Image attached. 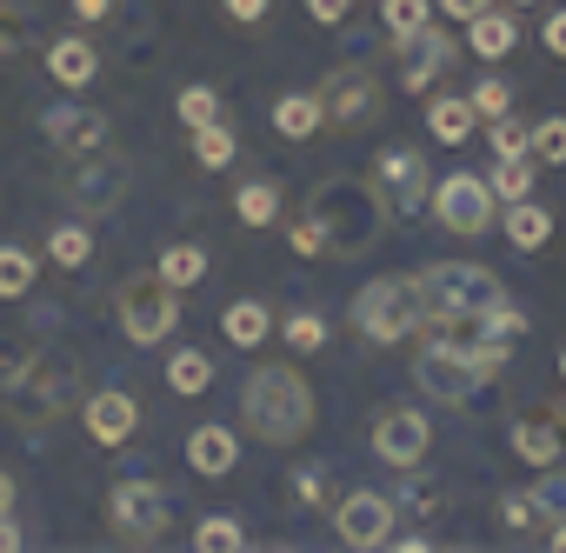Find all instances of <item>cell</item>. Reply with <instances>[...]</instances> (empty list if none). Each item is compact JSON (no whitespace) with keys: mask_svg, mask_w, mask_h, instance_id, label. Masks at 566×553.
<instances>
[{"mask_svg":"<svg viewBox=\"0 0 566 553\" xmlns=\"http://www.w3.org/2000/svg\"><path fill=\"white\" fill-rule=\"evenodd\" d=\"M307 213L321 220V240L334 260H360L380 233H387V200L374 194V180H354V174H334L314 187Z\"/></svg>","mask_w":566,"mask_h":553,"instance_id":"1","label":"cell"},{"mask_svg":"<svg viewBox=\"0 0 566 553\" xmlns=\"http://www.w3.org/2000/svg\"><path fill=\"white\" fill-rule=\"evenodd\" d=\"M240 420L266 447H287L314 427V387L294 367H253L247 387H240Z\"/></svg>","mask_w":566,"mask_h":553,"instance_id":"2","label":"cell"},{"mask_svg":"<svg viewBox=\"0 0 566 553\" xmlns=\"http://www.w3.org/2000/svg\"><path fill=\"white\" fill-rule=\"evenodd\" d=\"M74 380H81V367H74V354H54V347H41L14 380H0V407H8V420L21 427V434H48L61 414H67V400H74Z\"/></svg>","mask_w":566,"mask_h":553,"instance_id":"3","label":"cell"},{"mask_svg":"<svg viewBox=\"0 0 566 553\" xmlns=\"http://www.w3.org/2000/svg\"><path fill=\"white\" fill-rule=\"evenodd\" d=\"M500 301H506V288H500L493 267L433 260V267L420 273V327H440V321H486Z\"/></svg>","mask_w":566,"mask_h":553,"instance_id":"4","label":"cell"},{"mask_svg":"<svg viewBox=\"0 0 566 553\" xmlns=\"http://www.w3.org/2000/svg\"><path fill=\"white\" fill-rule=\"evenodd\" d=\"M354 327L374 341V347H394L420 327V281H407V273H380V281H367L354 294Z\"/></svg>","mask_w":566,"mask_h":553,"instance_id":"5","label":"cell"},{"mask_svg":"<svg viewBox=\"0 0 566 553\" xmlns=\"http://www.w3.org/2000/svg\"><path fill=\"white\" fill-rule=\"evenodd\" d=\"M114 307H120V334H127L134 347H160V341L180 327V301H174V288L160 281V273L127 281V288L114 294Z\"/></svg>","mask_w":566,"mask_h":553,"instance_id":"6","label":"cell"},{"mask_svg":"<svg viewBox=\"0 0 566 553\" xmlns=\"http://www.w3.org/2000/svg\"><path fill=\"white\" fill-rule=\"evenodd\" d=\"M67 200H74V213L81 220H101V213H114L120 207V194H127V167L120 160H107V147L101 154H81L74 167H67Z\"/></svg>","mask_w":566,"mask_h":553,"instance_id":"7","label":"cell"},{"mask_svg":"<svg viewBox=\"0 0 566 553\" xmlns=\"http://www.w3.org/2000/svg\"><path fill=\"white\" fill-rule=\"evenodd\" d=\"M374 194L387 200V220H413L420 200L433 194V187H427V160H420L413 147H387V154L374 160Z\"/></svg>","mask_w":566,"mask_h":553,"instance_id":"8","label":"cell"},{"mask_svg":"<svg viewBox=\"0 0 566 553\" xmlns=\"http://www.w3.org/2000/svg\"><path fill=\"white\" fill-rule=\"evenodd\" d=\"M427 200H433V213H440L447 233H467V240H473V233L493 227V187H486L480 174H447Z\"/></svg>","mask_w":566,"mask_h":553,"instance_id":"9","label":"cell"},{"mask_svg":"<svg viewBox=\"0 0 566 553\" xmlns=\"http://www.w3.org/2000/svg\"><path fill=\"white\" fill-rule=\"evenodd\" d=\"M420 387H427L433 400H447V407H467V400L486 387V374H480L453 341H440V334H433V341L420 347Z\"/></svg>","mask_w":566,"mask_h":553,"instance_id":"10","label":"cell"},{"mask_svg":"<svg viewBox=\"0 0 566 553\" xmlns=\"http://www.w3.org/2000/svg\"><path fill=\"white\" fill-rule=\"evenodd\" d=\"M107 520H114L120 540H160V533H167V493H160L154 480H114Z\"/></svg>","mask_w":566,"mask_h":553,"instance_id":"11","label":"cell"},{"mask_svg":"<svg viewBox=\"0 0 566 553\" xmlns=\"http://www.w3.org/2000/svg\"><path fill=\"white\" fill-rule=\"evenodd\" d=\"M321 107L334 127H374L380 121V81L367 67H334L321 87Z\"/></svg>","mask_w":566,"mask_h":553,"instance_id":"12","label":"cell"},{"mask_svg":"<svg viewBox=\"0 0 566 553\" xmlns=\"http://www.w3.org/2000/svg\"><path fill=\"white\" fill-rule=\"evenodd\" d=\"M427 447H433L427 414H413V407H387V414L374 420V453H380L387 467H420Z\"/></svg>","mask_w":566,"mask_h":553,"instance_id":"13","label":"cell"},{"mask_svg":"<svg viewBox=\"0 0 566 553\" xmlns=\"http://www.w3.org/2000/svg\"><path fill=\"white\" fill-rule=\"evenodd\" d=\"M334 533H340L347 546H387V540H394V500L354 487V493L334 507Z\"/></svg>","mask_w":566,"mask_h":553,"instance_id":"14","label":"cell"},{"mask_svg":"<svg viewBox=\"0 0 566 553\" xmlns=\"http://www.w3.org/2000/svg\"><path fill=\"white\" fill-rule=\"evenodd\" d=\"M41 134L54 140L61 160H81V154H101V147H107V121H101L94 107H74V101L48 107V114H41Z\"/></svg>","mask_w":566,"mask_h":553,"instance_id":"15","label":"cell"},{"mask_svg":"<svg viewBox=\"0 0 566 553\" xmlns=\"http://www.w3.org/2000/svg\"><path fill=\"white\" fill-rule=\"evenodd\" d=\"M400 48H407V61H400V81H407V94H427V87H433V81H440L453 61H460V48H453L447 34H427V28H420V34H407Z\"/></svg>","mask_w":566,"mask_h":553,"instance_id":"16","label":"cell"},{"mask_svg":"<svg viewBox=\"0 0 566 553\" xmlns=\"http://www.w3.org/2000/svg\"><path fill=\"white\" fill-rule=\"evenodd\" d=\"M134 427H140V407H134V394H120V387H101V394L87 400V434H94L101 447H127V440H134Z\"/></svg>","mask_w":566,"mask_h":553,"instance_id":"17","label":"cell"},{"mask_svg":"<svg viewBox=\"0 0 566 553\" xmlns=\"http://www.w3.org/2000/svg\"><path fill=\"white\" fill-rule=\"evenodd\" d=\"M48 74H54L61 87H94V74H101L94 41H87V34H61V41L48 48Z\"/></svg>","mask_w":566,"mask_h":553,"instance_id":"18","label":"cell"},{"mask_svg":"<svg viewBox=\"0 0 566 553\" xmlns=\"http://www.w3.org/2000/svg\"><path fill=\"white\" fill-rule=\"evenodd\" d=\"M321 127H327L321 94H280V101H273V134H280V140H314Z\"/></svg>","mask_w":566,"mask_h":553,"instance_id":"19","label":"cell"},{"mask_svg":"<svg viewBox=\"0 0 566 553\" xmlns=\"http://www.w3.org/2000/svg\"><path fill=\"white\" fill-rule=\"evenodd\" d=\"M467 48H473L480 61H500V54H513V48H520V21H513V14H500V8H486V14H473V21H467Z\"/></svg>","mask_w":566,"mask_h":553,"instance_id":"20","label":"cell"},{"mask_svg":"<svg viewBox=\"0 0 566 553\" xmlns=\"http://www.w3.org/2000/svg\"><path fill=\"white\" fill-rule=\"evenodd\" d=\"M233 460H240V440H233L227 427H200V434L187 440V467H193V473H207V480L233 473Z\"/></svg>","mask_w":566,"mask_h":553,"instance_id":"21","label":"cell"},{"mask_svg":"<svg viewBox=\"0 0 566 553\" xmlns=\"http://www.w3.org/2000/svg\"><path fill=\"white\" fill-rule=\"evenodd\" d=\"M506 240L520 247V253H533V247H546L553 240V213L526 194V200H506Z\"/></svg>","mask_w":566,"mask_h":553,"instance_id":"22","label":"cell"},{"mask_svg":"<svg viewBox=\"0 0 566 553\" xmlns=\"http://www.w3.org/2000/svg\"><path fill=\"white\" fill-rule=\"evenodd\" d=\"M513 453H520L526 467H559L566 440H559V427H553V420H520V427H513Z\"/></svg>","mask_w":566,"mask_h":553,"instance_id":"23","label":"cell"},{"mask_svg":"<svg viewBox=\"0 0 566 553\" xmlns=\"http://www.w3.org/2000/svg\"><path fill=\"white\" fill-rule=\"evenodd\" d=\"M154 273H160L174 294H180V288H200V281H207V247L180 240V247H167V253H160V267H154Z\"/></svg>","mask_w":566,"mask_h":553,"instance_id":"24","label":"cell"},{"mask_svg":"<svg viewBox=\"0 0 566 553\" xmlns=\"http://www.w3.org/2000/svg\"><path fill=\"white\" fill-rule=\"evenodd\" d=\"M473 101H460V94H440L433 107H427V127H433V140H447V147H460L467 134H473Z\"/></svg>","mask_w":566,"mask_h":553,"instance_id":"25","label":"cell"},{"mask_svg":"<svg viewBox=\"0 0 566 553\" xmlns=\"http://www.w3.org/2000/svg\"><path fill=\"white\" fill-rule=\"evenodd\" d=\"M220 334H227L233 347H260V341L273 334V314H266L260 301H233V307L220 314Z\"/></svg>","mask_w":566,"mask_h":553,"instance_id":"26","label":"cell"},{"mask_svg":"<svg viewBox=\"0 0 566 553\" xmlns=\"http://www.w3.org/2000/svg\"><path fill=\"white\" fill-rule=\"evenodd\" d=\"M41 41V14L34 8H14V0H0V61H14Z\"/></svg>","mask_w":566,"mask_h":553,"instance_id":"27","label":"cell"},{"mask_svg":"<svg viewBox=\"0 0 566 553\" xmlns=\"http://www.w3.org/2000/svg\"><path fill=\"white\" fill-rule=\"evenodd\" d=\"M167 387H174V394H207V387H213V361H207L200 347H180V354L167 361Z\"/></svg>","mask_w":566,"mask_h":553,"instance_id":"28","label":"cell"},{"mask_svg":"<svg viewBox=\"0 0 566 553\" xmlns=\"http://www.w3.org/2000/svg\"><path fill=\"white\" fill-rule=\"evenodd\" d=\"M233 213H240L247 227H266V220L280 213V187H273V180H247V187L233 194Z\"/></svg>","mask_w":566,"mask_h":553,"instance_id":"29","label":"cell"},{"mask_svg":"<svg viewBox=\"0 0 566 553\" xmlns=\"http://www.w3.org/2000/svg\"><path fill=\"white\" fill-rule=\"evenodd\" d=\"M34 288V253L28 247H0V301H21Z\"/></svg>","mask_w":566,"mask_h":553,"instance_id":"30","label":"cell"},{"mask_svg":"<svg viewBox=\"0 0 566 553\" xmlns=\"http://www.w3.org/2000/svg\"><path fill=\"white\" fill-rule=\"evenodd\" d=\"M48 253H54V267H87V260H94V233H87L81 220H67V227H54Z\"/></svg>","mask_w":566,"mask_h":553,"instance_id":"31","label":"cell"},{"mask_svg":"<svg viewBox=\"0 0 566 553\" xmlns=\"http://www.w3.org/2000/svg\"><path fill=\"white\" fill-rule=\"evenodd\" d=\"M193 546H200V553H240V546H247V533H240V520H233V513H213V520H200V526H193Z\"/></svg>","mask_w":566,"mask_h":553,"instance_id":"32","label":"cell"},{"mask_svg":"<svg viewBox=\"0 0 566 553\" xmlns=\"http://www.w3.org/2000/svg\"><path fill=\"white\" fill-rule=\"evenodd\" d=\"M533 174H539V167H526V154H513V160L493 167L486 187H493V200H526V194H533Z\"/></svg>","mask_w":566,"mask_h":553,"instance_id":"33","label":"cell"},{"mask_svg":"<svg viewBox=\"0 0 566 553\" xmlns=\"http://www.w3.org/2000/svg\"><path fill=\"white\" fill-rule=\"evenodd\" d=\"M427 14H433L427 0H380V21H387V34H394V41L420 34V28H427Z\"/></svg>","mask_w":566,"mask_h":553,"instance_id":"34","label":"cell"},{"mask_svg":"<svg viewBox=\"0 0 566 553\" xmlns=\"http://www.w3.org/2000/svg\"><path fill=\"white\" fill-rule=\"evenodd\" d=\"M526 154H533V160H546V167H559V160H566V114L539 121V127L526 134Z\"/></svg>","mask_w":566,"mask_h":553,"instance_id":"35","label":"cell"},{"mask_svg":"<svg viewBox=\"0 0 566 553\" xmlns=\"http://www.w3.org/2000/svg\"><path fill=\"white\" fill-rule=\"evenodd\" d=\"M193 160H200V167H227V160H233V134H227L220 121L193 127Z\"/></svg>","mask_w":566,"mask_h":553,"instance_id":"36","label":"cell"},{"mask_svg":"<svg viewBox=\"0 0 566 553\" xmlns=\"http://www.w3.org/2000/svg\"><path fill=\"white\" fill-rule=\"evenodd\" d=\"M174 107H180V121H187V127L220 121V94H213V87H180V101H174Z\"/></svg>","mask_w":566,"mask_h":553,"instance_id":"37","label":"cell"},{"mask_svg":"<svg viewBox=\"0 0 566 553\" xmlns=\"http://www.w3.org/2000/svg\"><path fill=\"white\" fill-rule=\"evenodd\" d=\"M280 334H287V347H294V354H314V347H327V327H321V314H294L287 327H280Z\"/></svg>","mask_w":566,"mask_h":553,"instance_id":"38","label":"cell"},{"mask_svg":"<svg viewBox=\"0 0 566 553\" xmlns=\"http://www.w3.org/2000/svg\"><path fill=\"white\" fill-rule=\"evenodd\" d=\"M533 507H539V520H566V473L546 467V480L533 487Z\"/></svg>","mask_w":566,"mask_h":553,"instance_id":"39","label":"cell"},{"mask_svg":"<svg viewBox=\"0 0 566 553\" xmlns=\"http://www.w3.org/2000/svg\"><path fill=\"white\" fill-rule=\"evenodd\" d=\"M506 107H513V87H506V81H500V74H493V81H480V87H473V114H486V121H493V114H506Z\"/></svg>","mask_w":566,"mask_h":553,"instance_id":"40","label":"cell"},{"mask_svg":"<svg viewBox=\"0 0 566 553\" xmlns=\"http://www.w3.org/2000/svg\"><path fill=\"white\" fill-rule=\"evenodd\" d=\"M486 134H493V154H500V160H513V154H526V127H520V121H506V114H493V127H486Z\"/></svg>","mask_w":566,"mask_h":553,"instance_id":"41","label":"cell"},{"mask_svg":"<svg viewBox=\"0 0 566 553\" xmlns=\"http://www.w3.org/2000/svg\"><path fill=\"white\" fill-rule=\"evenodd\" d=\"M500 526H513V533L539 526V507H533V493H506V500H500Z\"/></svg>","mask_w":566,"mask_h":553,"instance_id":"42","label":"cell"},{"mask_svg":"<svg viewBox=\"0 0 566 553\" xmlns=\"http://www.w3.org/2000/svg\"><path fill=\"white\" fill-rule=\"evenodd\" d=\"M34 354H41V341H34V334H21V341H8V347H0V380H14V374H21V367L34 361Z\"/></svg>","mask_w":566,"mask_h":553,"instance_id":"43","label":"cell"},{"mask_svg":"<svg viewBox=\"0 0 566 553\" xmlns=\"http://www.w3.org/2000/svg\"><path fill=\"white\" fill-rule=\"evenodd\" d=\"M287 240H294V253H327V240H321V220H314V213H301V220L287 227Z\"/></svg>","mask_w":566,"mask_h":553,"instance_id":"44","label":"cell"},{"mask_svg":"<svg viewBox=\"0 0 566 553\" xmlns=\"http://www.w3.org/2000/svg\"><path fill=\"white\" fill-rule=\"evenodd\" d=\"M220 8H227V21H240V28H260L273 0H220Z\"/></svg>","mask_w":566,"mask_h":553,"instance_id":"45","label":"cell"},{"mask_svg":"<svg viewBox=\"0 0 566 553\" xmlns=\"http://www.w3.org/2000/svg\"><path fill=\"white\" fill-rule=\"evenodd\" d=\"M539 41H546V54H553V61H566V8H559V14H546Z\"/></svg>","mask_w":566,"mask_h":553,"instance_id":"46","label":"cell"},{"mask_svg":"<svg viewBox=\"0 0 566 553\" xmlns=\"http://www.w3.org/2000/svg\"><path fill=\"white\" fill-rule=\"evenodd\" d=\"M307 8H314V21H321V28H340L354 0H307Z\"/></svg>","mask_w":566,"mask_h":553,"instance_id":"47","label":"cell"},{"mask_svg":"<svg viewBox=\"0 0 566 553\" xmlns=\"http://www.w3.org/2000/svg\"><path fill=\"white\" fill-rule=\"evenodd\" d=\"M294 493H301V507H321V500H327L321 473H294Z\"/></svg>","mask_w":566,"mask_h":553,"instance_id":"48","label":"cell"},{"mask_svg":"<svg viewBox=\"0 0 566 553\" xmlns=\"http://www.w3.org/2000/svg\"><path fill=\"white\" fill-rule=\"evenodd\" d=\"M493 0H440V14H453V21H473V14H486Z\"/></svg>","mask_w":566,"mask_h":553,"instance_id":"49","label":"cell"},{"mask_svg":"<svg viewBox=\"0 0 566 553\" xmlns=\"http://www.w3.org/2000/svg\"><path fill=\"white\" fill-rule=\"evenodd\" d=\"M74 14H81V21H107V14H114V0H74Z\"/></svg>","mask_w":566,"mask_h":553,"instance_id":"50","label":"cell"},{"mask_svg":"<svg viewBox=\"0 0 566 553\" xmlns=\"http://www.w3.org/2000/svg\"><path fill=\"white\" fill-rule=\"evenodd\" d=\"M14 546H28V533H21L8 513H0V553H14Z\"/></svg>","mask_w":566,"mask_h":553,"instance_id":"51","label":"cell"},{"mask_svg":"<svg viewBox=\"0 0 566 553\" xmlns=\"http://www.w3.org/2000/svg\"><path fill=\"white\" fill-rule=\"evenodd\" d=\"M8 507H14V480H8V473H0V513H8Z\"/></svg>","mask_w":566,"mask_h":553,"instance_id":"52","label":"cell"},{"mask_svg":"<svg viewBox=\"0 0 566 553\" xmlns=\"http://www.w3.org/2000/svg\"><path fill=\"white\" fill-rule=\"evenodd\" d=\"M546 546H559V553H566V520H553V540H546Z\"/></svg>","mask_w":566,"mask_h":553,"instance_id":"53","label":"cell"},{"mask_svg":"<svg viewBox=\"0 0 566 553\" xmlns=\"http://www.w3.org/2000/svg\"><path fill=\"white\" fill-rule=\"evenodd\" d=\"M553 427H559V440H566V407H553Z\"/></svg>","mask_w":566,"mask_h":553,"instance_id":"54","label":"cell"},{"mask_svg":"<svg viewBox=\"0 0 566 553\" xmlns=\"http://www.w3.org/2000/svg\"><path fill=\"white\" fill-rule=\"evenodd\" d=\"M559 380H566V347H559Z\"/></svg>","mask_w":566,"mask_h":553,"instance_id":"55","label":"cell"},{"mask_svg":"<svg viewBox=\"0 0 566 553\" xmlns=\"http://www.w3.org/2000/svg\"><path fill=\"white\" fill-rule=\"evenodd\" d=\"M513 8H533V0H513Z\"/></svg>","mask_w":566,"mask_h":553,"instance_id":"56","label":"cell"}]
</instances>
